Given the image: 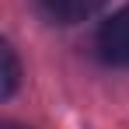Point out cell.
Returning <instances> with one entry per match:
<instances>
[{
	"label": "cell",
	"instance_id": "obj_1",
	"mask_svg": "<svg viewBox=\"0 0 129 129\" xmlns=\"http://www.w3.org/2000/svg\"><path fill=\"white\" fill-rule=\"evenodd\" d=\"M98 49L108 63L115 66H129V4L119 7L98 31Z\"/></svg>",
	"mask_w": 129,
	"mask_h": 129
},
{
	"label": "cell",
	"instance_id": "obj_2",
	"mask_svg": "<svg viewBox=\"0 0 129 129\" xmlns=\"http://www.w3.org/2000/svg\"><path fill=\"white\" fill-rule=\"evenodd\" d=\"M101 4H105V0H42L45 14H49L52 21H59V24L84 21V18H91Z\"/></svg>",
	"mask_w": 129,
	"mask_h": 129
},
{
	"label": "cell",
	"instance_id": "obj_3",
	"mask_svg": "<svg viewBox=\"0 0 129 129\" xmlns=\"http://www.w3.org/2000/svg\"><path fill=\"white\" fill-rule=\"evenodd\" d=\"M0 59H4V87H0V94L11 98V94L18 91V80H21V66H18V56H14L11 45L0 49Z\"/></svg>",
	"mask_w": 129,
	"mask_h": 129
},
{
	"label": "cell",
	"instance_id": "obj_4",
	"mask_svg": "<svg viewBox=\"0 0 129 129\" xmlns=\"http://www.w3.org/2000/svg\"><path fill=\"white\" fill-rule=\"evenodd\" d=\"M4 129H24V126H14V122H7V126H4Z\"/></svg>",
	"mask_w": 129,
	"mask_h": 129
}]
</instances>
